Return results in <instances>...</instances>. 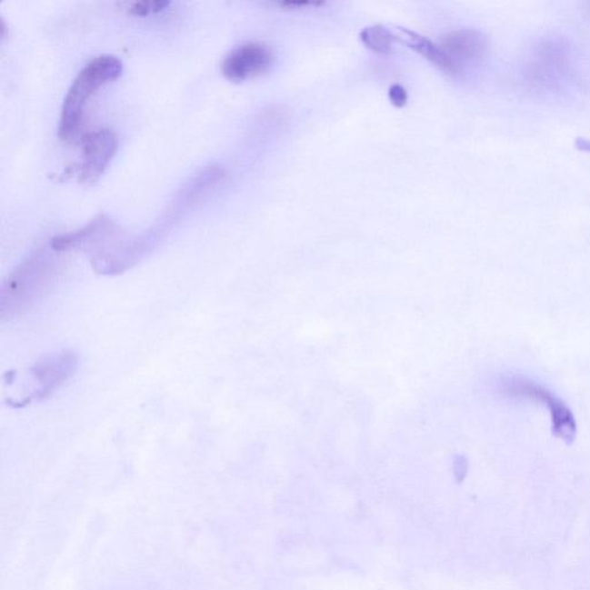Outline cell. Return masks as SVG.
Returning a JSON list of instances; mask_svg holds the SVG:
<instances>
[{
    "label": "cell",
    "mask_w": 590,
    "mask_h": 590,
    "mask_svg": "<svg viewBox=\"0 0 590 590\" xmlns=\"http://www.w3.org/2000/svg\"><path fill=\"white\" fill-rule=\"evenodd\" d=\"M75 365L76 357L66 352L43 359L33 369V375L40 385L35 397L45 398L51 391L57 389L75 372Z\"/></svg>",
    "instance_id": "8992f818"
},
{
    "label": "cell",
    "mask_w": 590,
    "mask_h": 590,
    "mask_svg": "<svg viewBox=\"0 0 590 590\" xmlns=\"http://www.w3.org/2000/svg\"><path fill=\"white\" fill-rule=\"evenodd\" d=\"M395 38L404 43L409 49L415 51L416 54L429 60L439 70L449 73L450 75L449 63H447V59L441 46L434 45L427 37L419 35V34L406 28H397V35H395Z\"/></svg>",
    "instance_id": "52a82bcc"
},
{
    "label": "cell",
    "mask_w": 590,
    "mask_h": 590,
    "mask_svg": "<svg viewBox=\"0 0 590 590\" xmlns=\"http://www.w3.org/2000/svg\"><path fill=\"white\" fill-rule=\"evenodd\" d=\"M107 222L109 221H106L105 216H101L94 219L87 226L81 228L79 231L55 236L51 240V248L55 249V251H67V249L77 247V245L85 243L89 238L97 235L98 232L105 230Z\"/></svg>",
    "instance_id": "ba28073f"
},
{
    "label": "cell",
    "mask_w": 590,
    "mask_h": 590,
    "mask_svg": "<svg viewBox=\"0 0 590 590\" xmlns=\"http://www.w3.org/2000/svg\"><path fill=\"white\" fill-rule=\"evenodd\" d=\"M389 98L395 107H403L407 105L408 95L406 89L400 85H391L389 89Z\"/></svg>",
    "instance_id": "8fae6325"
},
{
    "label": "cell",
    "mask_w": 590,
    "mask_h": 590,
    "mask_svg": "<svg viewBox=\"0 0 590 590\" xmlns=\"http://www.w3.org/2000/svg\"><path fill=\"white\" fill-rule=\"evenodd\" d=\"M122 73V60L110 55H98L82 68L64 98L58 127L60 139L68 140L75 135L89 98L107 82L117 80Z\"/></svg>",
    "instance_id": "6da1fadb"
},
{
    "label": "cell",
    "mask_w": 590,
    "mask_h": 590,
    "mask_svg": "<svg viewBox=\"0 0 590 590\" xmlns=\"http://www.w3.org/2000/svg\"><path fill=\"white\" fill-rule=\"evenodd\" d=\"M578 142L580 144L579 146L581 149L587 148V150H589L590 152V141L585 139H579Z\"/></svg>",
    "instance_id": "4fadbf2b"
},
{
    "label": "cell",
    "mask_w": 590,
    "mask_h": 590,
    "mask_svg": "<svg viewBox=\"0 0 590 590\" xmlns=\"http://www.w3.org/2000/svg\"><path fill=\"white\" fill-rule=\"evenodd\" d=\"M171 5L167 0H145V2L131 3L128 5L129 13L133 15L145 16L162 12Z\"/></svg>",
    "instance_id": "30bf717a"
},
{
    "label": "cell",
    "mask_w": 590,
    "mask_h": 590,
    "mask_svg": "<svg viewBox=\"0 0 590 590\" xmlns=\"http://www.w3.org/2000/svg\"><path fill=\"white\" fill-rule=\"evenodd\" d=\"M274 62L273 51L262 43H245L236 46L222 63L223 75L232 82H243L269 71Z\"/></svg>",
    "instance_id": "5b68a950"
},
{
    "label": "cell",
    "mask_w": 590,
    "mask_h": 590,
    "mask_svg": "<svg viewBox=\"0 0 590 590\" xmlns=\"http://www.w3.org/2000/svg\"><path fill=\"white\" fill-rule=\"evenodd\" d=\"M325 3L312 2V0H287V2L278 3V5L286 10H305V8L320 7Z\"/></svg>",
    "instance_id": "7c38bea8"
},
{
    "label": "cell",
    "mask_w": 590,
    "mask_h": 590,
    "mask_svg": "<svg viewBox=\"0 0 590 590\" xmlns=\"http://www.w3.org/2000/svg\"><path fill=\"white\" fill-rule=\"evenodd\" d=\"M441 49L449 63L450 75H458L474 70L485 62L488 55L489 41L479 30L460 29L445 37Z\"/></svg>",
    "instance_id": "3957f363"
},
{
    "label": "cell",
    "mask_w": 590,
    "mask_h": 590,
    "mask_svg": "<svg viewBox=\"0 0 590 590\" xmlns=\"http://www.w3.org/2000/svg\"><path fill=\"white\" fill-rule=\"evenodd\" d=\"M117 136L111 129L102 128L88 133L82 141V159L75 169L79 183H97L117 152Z\"/></svg>",
    "instance_id": "277c9868"
},
{
    "label": "cell",
    "mask_w": 590,
    "mask_h": 590,
    "mask_svg": "<svg viewBox=\"0 0 590 590\" xmlns=\"http://www.w3.org/2000/svg\"><path fill=\"white\" fill-rule=\"evenodd\" d=\"M360 40L368 49L380 55H390L397 38L385 25H370L360 33Z\"/></svg>",
    "instance_id": "9c48e42d"
},
{
    "label": "cell",
    "mask_w": 590,
    "mask_h": 590,
    "mask_svg": "<svg viewBox=\"0 0 590 590\" xmlns=\"http://www.w3.org/2000/svg\"><path fill=\"white\" fill-rule=\"evenodd\" d=\"M497 389L499 394L506 398L532 400L534 403L545 405L553 421L555 436L566 443L575 441L576 424L571 409L540 383L520 375H504L497 382Z\"/></svg>",
    "instance_id": "7a4b0ae2"
}]
</instances>
